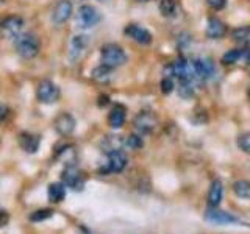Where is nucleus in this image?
<instances>
[{
  "label": "nucleus",
  "instance_id": "f03ea898",
  "mask_svg": "<svg viewBox=\"0 0 250 234\" xmlns=\"http://www.w3.org/2000/svg\"><path fill=\"white\" fill-rule=\"evenodd\" d=\"M127 59H128L127 53H125V50L119 44L109 42V44H105L100 50V62L113 70L124 66L125 62H127Z\"/></svg>",
  "mask_w": 250,
  "mask_h": 234
},
{
  "label": "nucleus",
  "instance_id": "7c9ffc66",
  "mask_svg": "<svg viewBox=\"0 0 250 234\" xmlns=\"http://www.w3.org/2000/svg\"><path fill=\"white\" fill-rule=\"evenodd\" d=\"M207 3L213 8V10H222L227 5V0H207Z\"/></svg>",
  "mask_w": 250,
  "mask_h": 234
},
{
  "label": "nucleus",
  "instance_id": "f704fd0d",
  "mask_svg": "<svg viewBox=\"0 0 250 234\" xmlns=\"http://www.w3.org/2000/svg\"><path fill=\"white\" fill-rule=\"evenodd\" d=\"M139 2H147V0H139Z\"/></svg>",
  "mask_w": 250,
  "mask_h": 234
},
{
  "label": "nucleus",
  "instance_id": "9d476101",
  "mask_svg": "<svg viewBox=\"0 0 250 234\" xmlns=\"http://www.w3.org/2000/svg\"><path fill=\"white\" fill-rule=\"evenodd\" d=\"M74 13V5L70 0H58L52 10V22L55 25H62L70 19Z\"/></svg>",
  "mask_w": 250,
  "mask_h": 234
},
{
  "label": "nucleus",
  "instance_id": "473e14b6",
  "mask_svg": "<svg viewBox=\"0 0 250 234\" xmlns=\"http://www.w3.org/2000/svg\"><path fill=\"white\" fill-rule=\"evenodd\" d=\"M8 114H10V108H8L6 105H0V123L6 120Z\"/></svg>",
  "mask_w": 250,
  "mask_h": 234
},
{
  "label": "nucleus",
  "instance_id": "cd10ccee",
  "mask_svg": "<svg viewBox=\"0 0 250 234\" xmlns=\"http://www.w3.org/2000/svg\"><path fill=\"white\" fill-rule=\"evenodd\" d=\"M143 137L139 135H130L127 139H125V145L130 147L131 150H139L141 147H143Z\"/></svg>",
  "mask_w": 250,
  "mask_h": 234
},
{
  "label": "nucleus",
  "instance_id": "393cba45",
  "mask_svg": "<svg viewBox=\"0 0 250 234\" xmlns=\"http://www.w3.org/2000/svg\"><path fill=\"white\" fill-rule=\"evenodd\" d=\"M231 38L234 42L238 44H249L250 42V27H239V28H234Z\"/></svg>",
  "mask_w": 250,
  "mask_h": 234
},
{
  "label": "nucleus",
  "instance_id": "f3484780",
  "mask_svg": "<svg viewBox=\"0 0 250 234\" xmlns=\"http://www.w3.org/2000/svg\"><path fill=\"white\" fill-rule=\"evenodd\" d=\"M225 31H227V27L221 19H217V18L208 19V25H207L205 33L209 39H221L225 36Z\"/></svg>",
  "mask_w": 250,
  "mask_h": 234
},
{
  "label": "nucleus",
  "instance_id": "bb28decb",
  "mask_svg": "<svg viewBox=\"0 0 250 234\" xmlns=\"http://www.w3.org/2000/svg\"><path fill=\"white\" fill-rule=\"evenodd\" d=\"M178 96L182 98H191L194 96V88H192V83L189 81H180L178 86Z\"/></svg>",
  "mask_w": 250,
  "mask_h": 234
},
{
  "label": "nucleus",
  "instance_id": "72a5a7b5",
  "mask_svg": "<svg viewBox=\"0 0 250 234\" xmlns=\"http://www.w3.org/2000/svg\"><path fill=\"white\" fill-rule=\"evenodd\" d=\"M249 97H250V86H249Z\"/></svg>",
  "mask_w": 250,
  "mask_h": 234
},
{
  "label": "nucleus",
  "instance_id": "c756f323",
  "mask_svg": "<svg viewBox=\"0 0 250 234\" xmlns=\"http://www.w3.org/2000/svg\"><path fill=\"white\" fill-rule=\"evenodd\" d=\"M161 92L163 94H170L172 91L175 89V84H174V78H170V77H163V80H161Z\"/></svg>",
  "mask_w": 250,
  "mask_h": 234
},
{
  "label": "nucleus",
  "instance_id": "aec40b11",
  "mask_svg": "<svg viewBox=\"0 0 250 234\" xmlns=\"http://www.w3.org/2000/svg\"><path fill=\"white\" fill-rule=\"evenodd\" d=\"M125 144V140L121 137V136H105L104 140H102V150L105 153H109V152H114V150H122V145Z\"/></svg>",
  "mask_w": 250,
  "mask_h": 234
},
{
  "label": "nucleus",
  "instance_id": "a878e982",
  "mask_svg": "<svg viewBox=\"0 0 250 234\" xmlns=\"http://www.w3.org/2000/svg\"><path fill=\"white\" fill-rule=\"evenodd\" d=\"M55 214V211L53 209H49V208H45V209H38V211H33V213L30 214V220L31 222H45V220H49V218H52Z\"/></svg>",
  "mask_w": 250,
  "mask_h": 234
},
{
  "label": "nucleus",
  "instance_id": "20e7f679",
  "mask_svg": "<svg viewBox=\"0 0 250 234\" xmlns=\"http://www.w3.org/2000/svg\"><path fill=\"white\" fill-rule=\"evenodd\" d=\"M61 96V91L58 84H55L52 80H41L36 86V98L39 103L44 105H52L55 103Z\"/></svg>",
  "mask_w": 250,
  "mask_h": 234
},
{
  "label": "nucleus",
  "instance_id": "2eb2a0df",
  "mask_svg": "<svg viewBox=\"0 0 250 234\" xmlns=\"http://www.w3.org/2000/svg\"><path fill=\"white\" fill-rule=\"evenodd\" d=\"M19 145L23 152L27 153H36L39 150V145H41V137L35 133H28L23 131L19 135Z\"/></svg>",
  "mask_w": 250,
  "mask_h": 234
},
{
  "label": "nucleus",
  "instance_id": "4be33fe9",
  "mask_svg": "<svg viewBox=\"0 0 250 234\" xmlns=\"http://www.w3.org/2000/svg\"><path fill=\"white\" fill-rule=\"evenodd\" d=\"M158 8H160V13L164 16V18L172 19V18H177V14H178L177 0H160Z\"/></svg>",
  "mask_w": 250,
  "mask_h": 234
},
{
  "label": "nucleus",
  "instance_id": "5701e85b",
  "mask_svg": "<svg viewBox=\"0 0 250 234\" xmlns=\"http://www.w3.org/2000/svg\"><path fill=\"white\" fill-rule=\"evenodd\" d=\"M57 158H58L61 162H64L66 166H74L75 161H77V152H75V148H74V147L66 145V147H62L61 150L58 152Z\"/></svg>",
  "mask_w": 250,
  "mask_h": 234
},
{
  "label": "nucleus",
  "instance_id": "f257e3e1",
  "mask_svg": "<svg viewBox=\"0 0 250 234\" xmlns=\"http://www.w3.org/2000/svg\"><path fill=\"white\" fill-rule=\"evenodd\" d=\"M16 53L23 59H33L41 50V41L33 33H21L14 41Z\"/></svg>",
  "mask_w": 250,
  "mask_h": 234
},
{
  "label": "nucleus",
  "instance_id": "412c9836",
  "mask_svg": "<svg viewBox=\"0 0 250 234\" xmlns=\"http://www.w3.org/2000/svg\"><path fill=\"white\" fill-rule=\"evenodd\" d=\"M111 77H113V69H109L104 64L94 67L91 72V78L97 83H108L111 80Z\"/></svg>",
  "mask_w": 250,
  "mask_h": 234
},
{
  "label": "nucleus",
  "instance_id": "a211bd4d",
  "mask_svg": "<svg viewBox=\"0 0 250 234\" xmlns=\"http://www.w3.org/2000/svg\"><path fill=\"white\" fill-rule=\"evenodd\" d=\"M222 194H224L222 181H221V179H214V181L211 183L209 191H208V206L209 208H217L219 205H221Z\"/></svg>",
  "mask_w": 250,
  "mask_h": 234
},
{
  "label": "nucleus",
  "instance_id": "423d86ee",
  "mask_svg": "<svg viewBox=\"0 0 250 234\" xmlns=\"http://www.w3.org/2000/svg\"><path fill=\"white\" fill-rule=\"evenodd\" d=\"M61 179H62V184H64L66 187H69V189L75 191V192H80L84 189L83 174L75 164L74 166H66V169L62 170V174H61Z\"/></svg>",
  "mask_w": 250,
  "mask_h": 234
},
{
  "label": "nucleus",
  "instance_id": "2f4dec72",
  "mask_svg": "<svg viewBox=\"0 0 250 234\" xmlns=\"http://www.w3.org/2000/svg\"><path fill=\"white\" fill-rule=\"evenodd\" d=\"M8 222H10V214H8L5 209H0V230L5 228Z\"/></svg>",
  "mask_w": 250,
  "mask_h": 234
},
{
  "label": "nucleus",
  "instance_id": "6ab92c4d",
  "mask_svg": "<svg viewBox=\"0 0 250 234\" xmlns=\"http://www.w3.org/2000/svg\"><path fill=\"white\" fill-rule=\"evenodd\" d=\"M47 195L50 203H61L66 198V186L62 183H52L47 189Z\"/></svg>",
  "mask_w": 250,
  "mask_h": 234
},
{
  "label": "nucleus",
  "instance_id": "39448f33",
  "mask_svg": "<svg viewBox=\"0 0 250 234\" xmlns=\"http://www.w3.org/2000/svg\"><path fill=\"white\" fill-rule=\"evenodd\" d=\"M102 16L97 11L96 6L92 5H82L78 8V13H77V25L78 28H83V30H88L92 28L94 25H97L100 22Z\"/></svg>",
  "mask_w": 250,
  "mask_h": 234
},
{
  "label": "nucleus",
  "instance_id": "f8f14e48",
  "mask_svg": "<svg viewBox=\"0 0 250 234\" xmlns=\"http://www.w3.org/2000/svg\"><path fill=\"white\" fill-rule=\"evenodd\" d=\"M124 33L141 45H148L153 41V36H152L150 31L144 27L138 25V23H130V25H127L124 30Z\"/></svg>",
  "mask_w": 250,
  "mask_h": 234
},
{
  "label": "nucleus",
  "instance_id": "1a4fd4ad",
  "mask_svg": "<svg viewBox=\"0 0 250 234\" xmlns=\"http://www.w3.org/2000/svg\"><path fill=\"white\" fill-rule=\"evenodd\" d=\"M192 67H194V75H195V80H200V81H205L213 78L216 74V67H214V62L211 61L209 58H197L192 61Z\"/></svg>",
  "mask_w": 250,
  "mask_h": 234
},
{
  "label": "nucleus",
  "instance_id": "b1692460",
  "mask_svg": "<svg viewBox=\"0 0 250 234\" xmlns=\"http://www.w3.org/2000/svg\"><path fill=\"white\" fill-rule=\"evenodd\" d=\"M233 192L236 194L239 198L250 200V181H247V179L234 181L233 183Z\"/></svg>",
  "mask_w": 250,
  "mask_h": 234
},
{
  "label": "nucleus",
  "instance_id": "dca6fc26",
  "mask_svg": "<svg viewBox=\"0 0 250 234\" xmlns=\"http://www.w3.org/2000/svg\"><path fill=\"white\" fill-rule=\"evenodd\" d=\"M127 120V109L124 105H114L113 109L108 114V123L113 130H119L125 125Z\"/></svg>",
  "mask_w": 250,
  "mask_h": 234
},
{
  "label": "nucleus",
  "instance_id": "c85d7f7f",
  "mask_svg": "<svg viewBox=\"0 0 250 234\" xmlns=\"http://www.w3.org/2000/svg\"><path fill=\"white\" fill-rule=\"evenodd\" d=\"M238 147L241 148L242 152L244 153H249L250 155V131H247V133H242V135L238 137Z\"/></svg>",
  "mask_w": 250,
  "mask_h": 234
},
{
  "label": "nucleus",
  "instance_id": "4468645a",
  "mask_svg": "<svg viewBox=\"0 0 250 234\" xmlns=\"http://www.w3.org/2000/svg\"><path fill=\"white\" fill-rule=\"evenodd\" d=\"M89 45V36L86 35H75L70 39V45H69V58L70 61H77L78 58L84 53V50L88 49Z\"/></svg>",
  "mask_w": 250,
  "mask_h": 234
},
{
  "label": "nucleus",
  "instance_id": "ddd939ff",
  "mask_svg": "<svg viewBox=\"0 0 250 234\" xmlns=\"http://www.w3.org/2000/svg\"><path fill=\"white\" fill-rule=\"evenodd\" d=\"M205 220L213 225H238V223H241L238 217H234L230 213H225V211H219L216 208H209V211L205 214Z\"/></svg>",
  "mask_w": 250,
  "mask_h": 234
},
{
  "label": "nucleus",
  "instance_id": "9b49d317",
  "mask_svg": "<svg viewBox=\"0 0 250 234\" xmlns=\"http://www.w3.org/2000/svg\"><path fill=\"white\" fill-rule=\"evenodd\" d=\"M53 127H55V130H57V133H60L61 136H70L75 131L77 120L70 113H61V114H58L57 117H55Z\"/></svg>",
  "mask_w": 250,
  "mask_h": 234
},
{
  "label": "nucleus",
  "instance_id": "7ed1b4c3",
  "mask_svg": "<svg viewBox=\"0 0 250 234\" xmlns=\"http://www.w3.org/2000/svg\"><path fill=\"white\" fill-rule=\"evenodd\" d=\"M23 23H25V20H23V18H21V16H16V14L5 16V18L0 20V36L3 39H16L22 33Z\"/></svg>",
  "mask_w": 250,
  "mask_h": 234
},
{
  "label": "nucleus",
  "instance_id": "6e6552de",
  "mask_svg": "<svg viewBox=\"0 0 250 234\" xmlns=\"http://www.w3.org/2000/svg\"><path fill=\"white\" fill-rule=\"evenodd\" d=\"M127 164H128V158L124 150L109 152L105 169L102 172H108V174H121V172H124V169L127 167Z\"/></svg>",
  "mask_w": 250,
  "mask_h": 234
},
{
  "label": "nucleus",
  "instance_id": "0eeeda50",
  "mask_svg": "<svg viewBox=\"0 0 250 234\" xmlns=\"http://www.w3.org/2000/svg\"><path fill=\"white\" fill-rule=\"evenodd\" d=\"M135 128L139 135H150L155 131L156 125H158V119L152 111H141L135 117Z\"/></svg>",
  "mask_w": 250,
  "mask_h": 234
}]
</instances>
